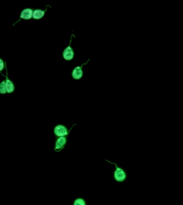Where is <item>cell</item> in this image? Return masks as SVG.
<instances>
[{
    "mask_svg": "<svg viewBox=\"0 0 183 205\" xmlns=\"http://www.w3.org/2000/svg\"><path fill=\"white\" fill-rule=\"evenodd\" d=\"M33 10L31 9H26L21 12V18L24 19H30L33 16Z\"/></svg>",
    "mask_w": 183,
    "mask_h": 205,
    "instance_id": "6",
    "label": "cell"
},
{
    "mask_svg": "<svg viewBox=\"0 0 183 205\" xmlns=\"http://www.w3.org/2000/svg\"><path fill=\"white\" fill-rule=\"evenodd\" d=\"M7 92L6 86H5V82L4 81H3L0 83V93L4 94Z\"/></svg>",
    "mask_w": 183,
    "mask_h": 205,
    "instance_id": "10",
    "label": "cell"
},
{
    "mask_svg": "<svg viewBox=\"0 0 183 205\" xmlns=\"http://www.w3.org/2000/svg\"><path fill=\"white\" fill-rule=\"evenodd\" d=\"M5 86H6V89L7 92L8 93H11L14 90V86L13 82L8 79V77H7V80L5 82Z\"/></svg>",
    "mask_w": 183,
    "mask_h": 205,
    "instance_id": "8",
    "label": "cell"
},
{
    "mask_svg": "<svg viewBox=\"0 0 183 205\" xmlns=\"http://www.w3.org/2000/svg\"><path fill=\"white\" fill-rule=\"evenodd\" d=\"M89 59L88 60L87 62L84 63V64H82L81 66H77L76 68H75L72 71V76L74 79L76 80H79L83 76V66L87 64L89 62Z\"/></svg>",
    "mask_w": 183,
    "mask_h": 205,
    "instance_id": "5",
    "label": "cell"
},
{
    "mask_svg": "<svg viewBox=\"0 0 183 205\" xmlns=\"http://www.w3.org/2000/svg\"><path fill=\"white\" fill-rule=\"evenodd\" d=\"M106 161L109 162L110 164L115 165V170L114 173V178L115 181L117 182H123L125 181L127 178V174L125 170L122 168L118 166L117 164L115 162H111L107 160H106Z\"/></svg>",
    "mask_w": 183,
    "mask_h": 205,
    "instance_id": "1",
    "label": "cell"
},
{
    "mask_svg": "<svg viewBox=\"0 0 183 205\" xmlns=\"http://www.w3.org/2000/svg\"><path fill=\"white\" fill-rule=\"evenodd\" d=\"M47 7H48V5H47L46 9L45 11L39 10V9L34 11V12L33 13V18L35 19H39L42 18V17L45 15L46 11L47 10Z\"/></svg>",
    "mask_w": 183,
    "mask_h": 205,
    "instance_id": "7",
    "label": "cell"
},
{
    "mask_svg": "<svg viewBox=\"0 0 183 205\" xmlns=\"http://www.w3.org/2000/svg\"><path fill=\"white\" fill-rule=\"evenodd\" d=\"M75 37V35L73 34H71L69 44L68 46L66 47L64 50L63 51V58H64V60H68V61H70V60H72L73 57H74V56H75V52H74L72 48L71 47V42H72V37Z\"/></svg>",
    "mask_w": 183,
    "mask_h": 205,
    "instance_id": "4",
    "label": "cell"
},
{
    "mask_svg": "<svg viewBox=\"0 0 183 205\" xmlns=\"http://www.w3.org/2000/svg\"><path fill=\"white\" fill-rule=\"evenodd\" d=\"M75 125H76V124H74L72 126V127L70 129H69L67 127L62 124L56 125L55 127L54 128V134L56 136V137L68 136L69 134L70 133L71 130H72V128Z\"/></svg>",
    "mask_w": 183,
    "mask_h": 205,
    "instance_id": "2",
    "label": "cell"
},
{
    "mask_svg": "<svg viewBox=\"0 0 183 205\" xmlns=\"http://www.w3.org/2000/svg\"><path fill=\"white\" fill-rule=\"evenodd\" d=\"M4 68V62L2 60L0 59V71L2 70Z\"/></svg>",
    "mask_w": 183,
    "mask_h": 205,
    "instance_id": "11",
    "label": "cell"
},
{
    "mask_svg": "<svg viewBox=\"0 0 183 205\" xmlns=\"http://www.w3.org/2000/svg\"><path fill=\"white\" fill-rule=\"evenodd\" d=\"M73 205H86V201L83 198H77L74 201Z\"/></svg>",
    "mask_w": 183,
    "mask_h": 205,
    "instance_id": "9",
    "label": "cell"
},
{
    "mask_svg": "<svg viewBox=\"0 0 183 205\" xmlns=\"http://www.w3.org/2000/svg\"><path fill=\"white\" fill-rule=\"evenodd\" d=\"M68 136L56 137L55 143V148L54 150L56 152H59L65 148L66 144L68 143Z\"/></svg>",
    "mask_w": 183,
    "mask_h": 205,
    "instance_id": "3",
    "label": "cell"
}]
</instances>
